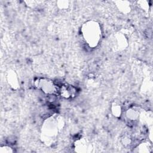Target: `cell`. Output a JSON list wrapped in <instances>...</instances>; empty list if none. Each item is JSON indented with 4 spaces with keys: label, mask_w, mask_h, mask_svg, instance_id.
Here are the masks:
<instances>
[{
    "label": "cell",
    "mask_w": 153,
    "mask_h": 153,
    "mask_svg": "<svg viewBox=\"0 0 153 153\" xmlns=\"http://www.w3.org/2000/svg\"><path fill=\"white\" fill-rule=\"evenodd\" d=\"M100 35V28L96 23L90 22L84 28V35L85 40L90 45H96Z\"/></svg>",
    "instance_id": "obj_1"
},
{
    "label": "cell",
    "mask_w": 153,
    "mask_h": 153,
    "mask_svg": "<svg viewBox=\"0 0 153 153\" xmlns=\"http://www.w3.org/2000/svg\"><path fill=\"white\" fill-rule=\"evenodd\" d=\"M35 85L42 91L49 94L59 93V88L51 80L45 78H39L35 81Z\"/></svg>",
    "instance_id": "obj_2"
},
{
    "label": "cell",
    "mask_w": 153,
    "mask_h": 153,
    "mask_svg": "<svg viewBox=\"0 0 153 153\" xmlns=\"http://www.w3.org/2000/svg\"><path fill=\"white\" fill-rule=\"evenodd\" d=\"M76 90L75 87L72 85H63L59 90V93L66 99L74 97L75 96Z\"/></svg>",
    "instance_id": "obj_3"
},
{
    "label": "cell",
    "mask_w": 153,
    "mask_h": 153,
    "mask_svg": "<svg viewBox=\"0 0 153 153\" xmlns=\"http://www.w3.org/2000/svg\"><path fill=\"white\" fill-rule=\"evenodd\" d=\"M138 114H137L136 111H134L133 109H130V111H128V113L127 114V116L128 118H130L131 120H135V119L137 117Z\"/></svg>",
    "instance_id": "obj_4"
},
{
    "label": "cell",
    "mask_w": 153,
    "mask_h": 153,
    "mask_svg": "<svg viewBox=\"0 0 153 153\" xmlns=\"http://www.w3.org/2000/svg\"><path fill=\"white\" fill-rule=\"evenodd\" d=\"M112 112H114V115L118 117L121 114V107L119 105H117L116 103L113 105Z\"/></svg>",
    "instance_id": "obj_5"
},
{
    "label": "cell",
    "mask_w": 153,
    "mask_h": 153,
    "mask_svg": "<svg viewBox=\"0 0 153 153\" xmlns=\"http://www.w3.org/2000/svg\"><path fill=\"white\" fill-rule=\"evenodd\" d=\"M13 151L12 150V148H11L9 146H2L1 148V150H0V152H2V153H10V152H12Z\"/></svg>",
    "instance_id": "obj_6"
}]
</instances>
